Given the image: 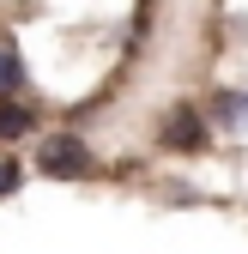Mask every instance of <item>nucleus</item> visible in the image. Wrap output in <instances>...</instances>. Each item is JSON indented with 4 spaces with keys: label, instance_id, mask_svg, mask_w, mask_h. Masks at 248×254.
Instances as JSON below:
<instances>
[{
    "label": "nucleus",
    "instance_id": "obj_4",
    "mask_svg": "<svg viewBox=\"0 0 248 254\" xmlns=\"http://www.w3.org/2000/svg\"><path fill=\"white\" fill-rule=\"evenodd\" d=\"M12 79H18V61H12V49H0V91H6Z\"/></svg>",
    "mask_w": 248,
    "mask_h": 254
},
{
    "label": "nucleus",
    "instance_id": "obj_3",
    "mask_svg": "<svg viewBox=\"0 0 248 254\" xmlns=\"http://www.w3.org/2000/svg\"><path fill=\"white\" fill-rule=\"evenodd\" d=\"M24 127H30V109L24 103H0V139H18Z\"/></svg>",
    "mask_w": 248,
    "mask_h": 254
},
{
    "label": "nucleus",
    "instance_id": "obj_1",
    "mask_svg": "<svg viewBox=\"0 0 248 254\" xmlns=\"http://www.w3.org/2000/svg\"><path fill=\"white\" fill-rule=\"evenodd\" d=\"M37 164H43V176H85V170H91V151H85V139H73V133H55V139L37 151Z\"/></svg>",
    "mask_w": 248,
    "mask_h": 254
},
{
    "label": "nucleus",
    "instance_id": "obj_5",
    "mask_svg": "<svg viewBox=\"0 0 248 254\" xmlns=\"http://www.w3.org/2000/svg\"><path fill=\"white\" fill-rule=\"evenodd\" d=\"M0 188H12V170H0Z\"/></svg>",
    "mask_w": 248,
    "mask_h": 254
},
{
    "label": "nucleus",
    "instance_id": "obj_2",
    "mask_svg": "<svg viewBox=\"0 0 248 254\" xmlns=\"http://www.w3.org/2000/svg\"><path fill=\"white\" fill-rule=\"evenodd\" d=\"M164 145H176V151H200V145H206V127H200L194 103H176V109H170V121H164Z\"/></svg>",
    "mask_w": 248,
    "mask_h": 254
}]
</instances>
